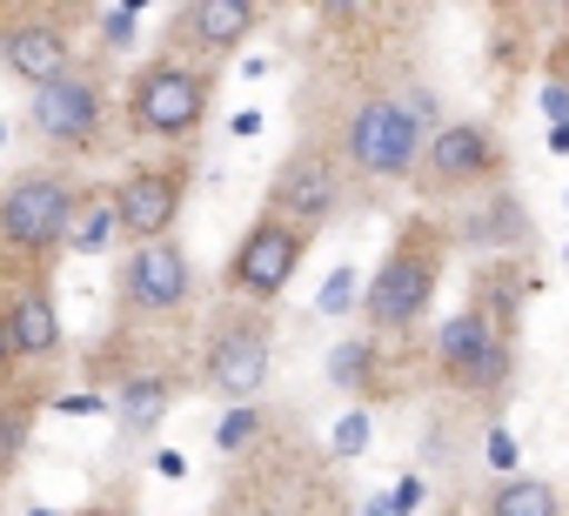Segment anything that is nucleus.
Listing matches in <instances>:
<instances>
[{
    "label": "nucleus",
    "mask_w": 569,
    "mask_h": 516,
    "mask_svg": "<svg viewBox=\"0 0 569 516\" xmlns=\"http://www.w3.org/2000/svg\"><path fill=\"white\" fill-rule=\"evenodd\" d=\"M436 282H442V235L429 221H409L389 248V262L376 269L362 309H369V329H416L436 302Z\"/></svg>",
    "instance_id": "obj_1"
},
{
    "label": "nucleus",
    "mask_w": 569,
    "mask_h": 516,
    "mask_svg": "<svg viewBox=\"0 0 569 516\" xmlns=\"http://www.w3.org/2000/svg\"><path fill=\"white\" fill-rule=\"evenodd\" d=\"M201 115H208V75L188 68V61H174V54L148 61V68L134 75V88H128V121H134L141 135L174 141V135H194Z\"/></svg>",
    "instance_id": "obj_2"
},
{
    "label": "nucleus",
    "mask_w": 569,
    "mask_h": 516,
    "mask_svg": "<svg viewBox=\"0 0 569 516\" xmlns=\"http://www.w3.org/2000/svg\"><path fill=\"white\" fill-rule=\"evenodd\" d=\"M436 369H442V383H456L462 396L502 389V383H509V336H502V322L482 316V309L449 316L442 336H436Z\"/></svg>",
    "instance_id": "obj_3"
},
{
    "label": "nucleus",
    "mask_w": 569,
    "mask_h": 516,
    "mask_svg": "<svg viewBox=\"0 0 569 516\" xmlns=\"http://www.w3.org/2000/svg\"><path fill=\"white\" fill-rule=\"evenodd\" d=\"M342 148H349V161H356L362 175L396 181V175H409V168L422 161V128L402 115V101H396V95H369V101L349 115Z\"/></svg>",
    "instance_id": "obj_4"
},
{
    "label": "nucleus",
    "mask_w": 569,
    "mask_h": 516,
    "mask_svg": "<svg viewBox=\"0 0 569 516\" xmlns=\"http://www.w3.org/2000/svg\"><path fill=\"white\" fill-rule=\"evenodd\" d=\"M68 215H74V188L61 175H21L0 188V241L8 248L41 255V248L68 241Z\"/></svg>",
    "instance_id": "obj_5"
},
{
    "label": "nucleus",
    "mask_w": 569,
    "mask_h": 516,
    "mask_svg": "<svg viewBox=\"0 0 569 516\" xmlns=\"http://www.w3.org/2000/svg\"><path fill=\"white\" fill-rule=\"evenodd\" d=\"M336 201H342V168H336V155H322V148H296L289 161L274 168V181H268V208L261 215H274V221H289V228H322L329 215H336Z\"/></svg>",
    "instance_id": "obj_6"
},
{
    "label": "nucleus",
    "mask_w": 569,
    "mask_h": 516,
    "mask_svg": "<svg viewBox=\"0 0 569 516\" xmlns=\"http://www.w3.org/2000/svg\"><path fill=\"white\" fill-rule=\"evenodd\" d=\"M302 248H309V235H302V228L274 221V215H254V228L241 235L234 262H228V282H234L241 296L268 302V296H281V289H289V276L302 269Z\"/></svg>",
    "instance_id": "obj_7"
},
{
    "label": "nucleus",
    "mask_w": 569,
    "mask_h": 516,
    "mask_svg": "<svg viewBox=\"0 0 569 516\" xmlns=\"http://www.w3.org/2000/svg\"><path fill=\"white\" fill-rule=\"evenodd\" d=\"M0 68L28 88H48L74 68V48L54 14H0Z\"/></svg>",
    "instance_id": "obj_8"
},
{
    "label": "nucleus",
    "mask_w": 569,
    "mask_h": 516,
    "mask_svg": "<svg viewBox=\"0 0 569 516\" xmlns=\"http://www.w3.org/2000/svg\"><path fill=\"white\" fill-rule=\"evenodd\" d=\"M268 349H274V336H268V322L261 316H228V322H214V336H208V383L221 389V396H254L261 383H268Z\"/></svg>",
    "instance_id": "obj_9"
},
{
    "label": "nucleus",
    "mask_w": 569,
    "mask_h": 516,
    "mask_svg": "<svg viewBox=\"0 0 569 516\" xmlns=\"http://www.w3.org/2000/svg\"><path fill=\"white\" fill-rule=\"evenodd\" d=\"M34 128L54 141V148H94L101 141V81L68 68L61 81L34 88Z\"/></svg>",
    "instance_id": "obj_10"
},
{
    "label": "nucleus",
    "mask_w": 569,
    "mask_h": 516,
    "mask_svg": "<svg viewBox=\"0 0 569 516\" xmlns=\"http://www.w3.org/2000/svg\"><path fill=\"white\" fill-rule=\"evenodd\" d=\"M181 195H188V168H134L108 201H114V228L134 235V241H161L181 215Z\"/></svg>",
    "instance_id": "obj_11"
},
{
    "label": "nucleus",
    "mask_w": 569,
    "mask_h": 516,
    "mask_svg": "<svg viewBox=\"0 0 569 516\" xmlns=\"http://www.w3.org/2000/svg\"><path fill=\"white\" fill-rule=\"evenodd\" d=\"M422 168H429V181H442V188H469V181H482V175L502 168V141H496V128H482V121H449V128H436V135L422 141Z\"/></svg>",
    "instance_id": "obj_12"
},
{
    "label": "nucleus",
    "mask_w": 569,
    "mask_h": 516,
    "mask_svg": "<svg viewBox=\"0 0 569 516\" xmlns=\"http://www.w3.org/2000/svg\"><path fill=\"white\" fill-rule=\"evenodd\" d=\"M188 255H181V241L174 235H161V241H141L134 248V262H128V276H121V296L134 302V309H148V316H174L181 302H188Z\"/></svg>",
    "instance_id": "obj_13"
},
{
    "label": "nucleus",
    "mask_w": 569,
    "mask_h": 516,
    "mask_svg": "<svg viewBox=\"0 0 569 516\" xmlns=\"http://www.w3.org/2000/svg\"><path fill=\"white\" fill-rule=\"evenodd\" d=\"M0 322H8V349L28 356V363H54L61 349V316H54V296L41 282H28L8 309H0Z\"/></svg>",
    "instance_id": "obj_14"
},
{
    "label": "nucleus",
    "mask_w": 569,
    "mask_h": 516,
    "mask_svg": "<svg viewBox=\"0 0 569 516\" xmlns=\"http://www.w3.org/2000/svg\"><path fill=\"white\" fill-rule=\"evenodd\" d=\"M174 34L208 48V54H228V48H241L254 34V8L248 0H194V8L174 14Z\"/></svg>",
    "instance_id": "obj_15"
},
{
    "label": "nucleus",
    "mask_w": 569,
    "mask_h": 516,
    "mask_svg": "<svg viewBox=\"0 0 569 516\" xmlns=\"http://www.w3.org/2000/svg\"><path fill=\"white\" fill-rule=\"evenodd\" d=\"M489 516H562V496H556V483H542V476H509V483L489 496Z\"/></svg>",
    "instance_id": "obj_16"
},
{
    "label": "nucleus",
    "mask_w": 569,
    "mask_h": 516,
    "mask_svg": "<svg viewBox=\"0 0 569 516\" xmlns=\"http://www.w3.org/2000/svg\"><path fill=\"white\" fill-rule=\"evenodd\" d=\"M68 235H74V248H81V255H94V248H108V235H114V201H108L101 188H88V195H74V215H68Z\"/></svg>",
    "instance_id": "obj_17"
},
{
    "label": "nucleus",
    "mask_w": 569,
    "mask_h": 516,
    "mask_svg": "<svg viewBox=\"0 0 569 516\" xmlns=\"http://www.w3.org/2000/svg\"><path fill=\"white\" fill-rule=\"evenodd\" d=\"M121 403H128V423H134V429H148V423L161 416V403H168V383H154V376H148V383H128V396H121Z\"/></svg>",
    "instance_id": "obj_18"
},
{
    "label": "nucleus",
    "mask_w": 569,
    "mask_h": 516,
    "mask_svg": "<svg viewBox=\"0 0 569 516\" xmlns=\"http://www.w3.org/2000/svg\"><path fill=\"white\" fill-rule=\"evenodd\" d=\"M21 436H28V416H21V403H0V476L14 469V456H21Z\"/></svg>",
    "instance_id": "obj_19"
},
{
    "label": "nucleus",
    "mask_w": 569,
    "mask_h": 516,
    "mask_svg": "<svg viewBox=\"0 0 569 516\" xmlns=\"http://www.w3.org/2000/svg\"><path fill=\"white\" fill-rule=\"evenodd\" d=\"M101 28H108V41H114V48H128V41H134V8H108V14H101Z\"/></svg>",
    "instance_id": "obj_20"
},
{
    "label": "nucleus",
    "mask_w": 569,
    "mask_h": 516,
    "mask_svg": "<svg viewBox=\"0 0 569 516\" xmlns=\"http://www.w3.org/2000/svg\"><path fill=\"white\" fill-rule=\"evenodd\" d=\"M349 296H356V276L342 269V276H329V289H322V309L336 316V309H349Z\"/></svg>",
    "instance_id": "obj_21"
},
{
    "label": "nucleus",
    "mask_w": 569,
    "mask_h": 516,
    "mask_svg": "<svg viewBox=\"0 0 569 516\" xmlns=\"http://www.w3.org/2000/svg\"><path fill=\"white\" fill-rule=\"evenodd\" d=\"M362 356H369L362 343H349V349H336V383H356V376H362Z\"/></svg>",
    "instance_id": "obj_22"
},
{
    "label": "nucleus",
    "mask_w": 569,
    "mask_h": 516,
    "mask_svg": "<svg viewBox=\"0 0 569 516\" xmlns=\"http://www.w3.org/2000/svg\"><path fill=\"white\" fill-rule=\"evenodd\" d=\"M248 429H254V409H234V416L221 423V449H234V443H241Z\"/></svg>",
    "instance_id": "obj_23"
},
{
    "label": "nucleus",
    "mask_w": 569,
    "mask_h": 516,
    "mask_svg": "<svg viewBox=\"0 0 569 516\" xmlns=\"http://www.w3.org/2000/svg\"><path fill=\"white\" fill-rule=\"evenodd\" d=\"M8 363H14V349H8V322H0V376H8Z\"/></svg>",
    "instance_id": "obj_24"
},
{
    "label": "nucleus",
    "mask_w": 569,
    "mask_h": 516,
    "mask_svg": "<svg viewBox=\"0 0 569 516\" xmlns=\"http://www.w3.org/2000/svg\"><path fill=\"white\" fill-rule=\"evenodd\" d=\"M556 75H562V88H569V48H562V61H556Z\"/></svg>",
    "instance_id": "obj_25"
},
{
    "label": "nucleus",
    "mask_w": 569,
    "mask_h": 516,
    "mask_svg": "<svg viewBox=\"0 0 569 516\" xmlns=\"http://www.w3.org/2000/svg\"><path fill=\"white\" fill-rule=\"evenodd\" d=\"M34 516H48V509H34Z\"/></svg>",
    "instance_id": "obj_26"
}]
</instances>
